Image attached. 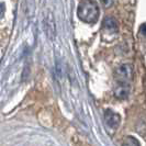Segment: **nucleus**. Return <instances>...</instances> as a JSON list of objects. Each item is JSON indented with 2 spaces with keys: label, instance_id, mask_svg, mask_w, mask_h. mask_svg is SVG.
I'll return each mask as SVG.
<instances>
[{
  "label": "nucleus",
  "instance_id": "39448f33",
  "mask_svg": "<svg viewBox=\"0 0 146 146\" xmlns=\"http://www.w3.org/2000/svg\"><path fill=\"white\" fill-rule=\"evenodd\" d=\"M130 94V87L129 85L125 84H119L115 89H114V96L117 99H126Z\"/></svg>",
  "mask_w": 146,
  "mask_h": 146
},
{
  "label": "nucleus",
  "instance_id": "1a4fd4ad",
  "mask_svg": "<svg viewBox=\"0 0 146 146\" xmlns=\"http://www.w3.org/2000/svg\"><path fill=\"white\" fill-rule=\"evenodd\" d=\"M141 31H142V33H143L144 35H146V23L141 27Z\"/></svg>",
  "mask_w": 146,
  "mask_h": 146
},
{
  "label": "nucleus",
  "instance_id": "f03ea898",
  "mask_svg": "<svg viewBox=\"0 0 146 146\" xmlns=\"http://www.w3.org/2000/svg\"><path fill=\"white\" fill-rule=\"evenodd\" d=\"M114 77L119 81V84L127 85L133 77V66L127 63L120 65L114 72Z\"/></svg>",
  "mask_w": 146,
  "mask_h": 146
},
{
  "label": "nucleus",
  "instance_id": "f257e3e1",
  "mask_svg": "<svg viewBox=\"0 0 146 146\" xmlns=\"http://www.w3.org/2000/svg\"><path fill=\"white\" fill-rule=\"evenodd\" d=\"M77 15L81 21L86 23H95L100 15L99 6L92 0H81L77 8Z\"/></svg>",
  "mask_w": 146,
  "mask_h": 146
},
{
  "label": "nucleus",
  "instance_id": "20e7f679",
  "mask_svg": "<svg viewBox=\"0 0 146 146\" xmlns=\"http://www.w3.org/2000/svg\"><path fill=\"white\" fill-rule=\"evenodd\" d=\"M102 28L104 31L109 32V33H114L117 31V22L114 18L112 17H107L104 18L102 22Z\"/></svg>",
  "mask_w": 146,
  "mask_h": 146
},
{
  "label": "nucleus",
  "instance_id": "423d86ee",
  "mask_svg": "<svg viewBox=\"0 0 146 146\" xmlns=\"http://www.w3.org/2000/svg\"><path fill=\"white\" fill-rule=\"evenodd\" d=\"M122 146H141L139 145V142L135 137L133 136H127L125 137L123 143H122Z\"/></svg>",
  "mask_w": 146,
  "mask_h": 146
},
{
  "label": "nucleus",
  "instance_id": "7ed1b4c3",
  "mask_svg": "<svg viewBox=\"0 0 146 146\" xmlns=\"http://www.w3.org/2000/svg\"><path fill=\"white\" fill-rule=\"evenodd\" d=\"M104 121H106V124L108 125L109 127L115 130L120 125L121 117H120V115L117 114V112L108 109L104 111Z\"/></svg>",
  "mask_w": 146,
  "mask_h": 146
},
{
  "label": "nucleus",
  "instance_id": "0eeeda50",
  "mask_svg": "<svg viewBox=\"0 0 146 146\" xmlns=\"http://www.w3.org/2000/svg\"><path fill=\"white\" fill-rule=\"evenodd\" d=\"M5 11H6V6H5V3L0 2V19H2V18H3V15H5Z\"/></svg>",
  "mask_w": 146,
  "mask_h": 146
},
{
  "label": "nucleus",
  "instance_id": "6e6552de",
  "mask_svg": "<svg viewBox=\"0 0 146 146\" xmlns=\"http://www.w3.org/2000/svg\"><path fill=\"white\" fill-rule=\"evenodd\" d=\"M100 1H101V3L104 7H110L112 5V2H113V0H100Z\"/></svg>",
  "mask_w": 146,
  "mask_h": 146
}]
</instances>
